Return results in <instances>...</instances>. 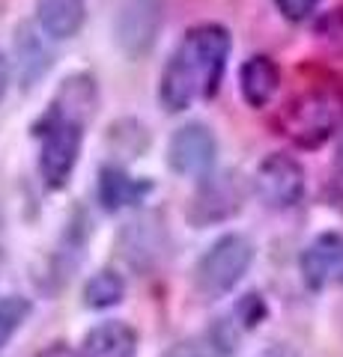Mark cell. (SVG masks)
Listing matches in <instances>:
<instances>
[{
  "instance_id": "cell-1",
  "label": "cell",
  "mask_w": 343,
  "mask_h": 357,
  "mask_svg": "<svg viewBox=\"0 0 343 357\" xmlns=\"http://www.w3.org/2000/svg\"><path fill=\"white\" fill-rule=\"evenodd\" d=\"M230 57V33L221 24H200L176 45L159 81V102L168 114H182L197 98H212Z\"/></svg>"
},
{
  "instance_id": "cell-2",
  "label": "cell",
  "mask_w": 343,
  "mask_h": 357,
  "mask_svg": "<svg viewBox=\"0 0 343 357\" xmlns=\"http://www.w3.org/2000/svg\"><path fill=\"white\" fill-rule=\"evenodd\" d=\"M84 126L87 119L72 114L60 105L48 107V114L39 119L36 137H39V173L45 185L60 191L69 185L75 173V164L81 158V143H84Z\"/></svg>"
},
{
  "instance_id": "cell-3",
  "label": "cell",
  "mask_w": 343,
  "mask_h": 357,
  "mask_svg": "<svg viewBox=\"0 0 343 357\" xmlns=\"http://www.w3.org/2000/svg\"><path fill=\"white\" fill-rule=\"evenodd\" d=\"M254 262V244L239 236V232H227V236L215 238L209 248L200 253V259L194 262V289L197 295L206 301L224 298L227 292L242 283V277L248 274Z\"/></svg>"
},
{
  "instance_id": "cell-4",
  "label": "cell",
  "mask_w": 343,
  "mask_h": 357,
  "mask_svg": "<svg viewBox=\"0 0 343 357\" xmlns=\"http://www.w3.org/2000/svg\"><path fill=\"white\" fill-rule=\"evenodd\" d=\"M284 134L305 149L323 146V143L343 126V93L335 86L307 89L290 102L281 119Z\"/></svg>"
},
{
  "instance_id": "cell-5",
  "label": "cell",
  "mask_w": 343,
  "mask_h": 357,
  "mask_svg": "<svg viewBox=\"0 0 343 357\" xmlns=\"http://www.w3.org/2000/svg\"><path fill=\"white\" fill-rule=\"evenodd\" d=\"M254 188H257L263 206L275 211L293 208L305 197V167L293 155L272 152L260 161L257 173H254Z\"/></svg>"
},
{
  "instance_id": "cell-6",
  "label": "cell",
  "mask_w": 343,
  "mask_h": 357,
  "mask_svg": "<svg viewBox=\"0 0 343 357\" xmlns=\"http://www.w3.org/2000/svg\"><path fill=\"white\" fill-rule=\"evenodd\" d=\"M215 155H218L215 134L206 126H200V122L180 126L168 140V164L176 176L206 178L215 167Z\"/></svg>"
},
{
  "instance_id": "cell-7",
  "label": "cell",
  "mask_w": 343,
  "mask_h": 357,
  "mask_svg": "<svg viewBox=\"0 0 343 357\" xmlns=\"http://www.w3.org/2000/svg\"><path fill=\"white\" fill-rule=\"evenodd\" d=\"M164 21L161 0H123L117 15V42L129 57H143L156 45Z\"/></svg>"
},
{
  "instance_id": "cell-8",
  "label": "cell",
  "mask_w": 343,
  "mask_h": 357,
  "mask_svg": "<svg viewBox=\"0 0 343 357\" xmlns=\"http://www.w3.org/2000/svg\"><path fill=\"white\" fill-rule=\"evenodd\" d=\"M302 280L311 289H326L343 274V236L340 232H319V236L307 244L302 259Z\"/></svg>"
},
{
  "instance_id": "cell-9",
  "label": "cell",
  "mask_w": 343,
  "mask_h": 357,
  "mask_svg": "<svg viewBox=\"0 0 343 357\" xmlns=\"http://www.w3.org/2000/svg\"><path fill=\"white\" fill-rule=\"evenodd\" d=\"M239 208H242V194H239L236 182H230V176H221V178L206 176L200 191L194 194L191 220L197 227H206V223H215V220L236 215Z\"/></svg>"
},
{
  "instance_id": "cell-10",
  "label": "cell",
  "mask_w": 343,
  "mask_h": 357,
  "mask_svg": "<svg viewBox=\"0 0 343 357\" xmlns=\"http://www.w3.org/2000/svg\"><path fill=\"white\" fill-rule=\"evenodd\" d=\"M138 333L129 321H98L81 340V357H135Z\"/></svg>"
},
{
  "instance_id": "cell-11",
  "label": "cell",
  "mask_w": 343,
  "mask_h": 357,
  "mask_svg": "<svg viewBox=\"0 0 343 357\" xmlns=\"http://www.w3.org/2000/svg\"><path fill=\"white\" fill-rule=\"evenodd\" d=\"M152 185L147 178L129 176L123 167H102L98 170V203L108 211H123L129 206H138L147 199Z\"/></svg>"
},
{
  "instance_id": "cell-12",
  "label": "cell",
  "mask_w": 343,
  "mask_h": 357,
  "mask_svg": "<svg viewBox=\"0 0 343 357\" xmlns=\"http://www.w3.org/2000/svg\"><path fill=\"white\" fill-rule=\"evenodd\" d=\"M87 18V0H36L39 27L54 39L78 36Z\"/></svg>"
},
{
  "instance_id": "cell-13",
  "label": "cell",
  "mask_w": 343,
  "mask_h": 357,
  "mask_svg": "<svg viewBox=\"0 0 343 357\" xmlns=\"http://www.w3.org/2000/svg\"><path fill=\"white\" fill-rule=\"evenodd\" d=\"M278 84H281V72L275 60L269 57H251L242 63L239 69V89H242V98L251 105V107H265L272 102V96L278 93Z\"/></svg>"
},
{
  "instance_id": "cell-14",
  "label": "cell",
  "mask_w": 343,
  "mask_h": 357,
  "mask_svg": "<svg viewBox=\"0 0 343 357\" xmlns=\"http://www.w3.org/2000/svg\"><path fill=\"white\" fill-rule=\"evenodd\" d=\"M15 69L21 77V86L30 89L42 75L51 69V51L39 39V33L30 24H21L15 30Z\"/></svg>"
},
{
  "instance_id": "cell-15",
  "label": "cell",
  "mask_w": 343,
  "mask_h": 357,
  "mask_svg": "<svg viewBox=\"0 0 343 357\" xmlns=\"http://www.w3.org/2000/svg\"><path fill=\"white\" fill-rule=\"evenodd\" d=\"M126 298V280L110 268L96 271L84 286V307L90 310H110Z\"/></svg>"
},
{
  "instance_id": "cell-16",
  "label": "cell",
  "mask_w": 343,
  "mask_h": 357,
  "mask_svg": "<svg viewBox=\"0 0 343 357\" xmlns=\"http://www.w3.org/2000/svg\"><path fill=\"white\" fill-rule=\"evenodd\" d=\"M33 304L21 295H6L0 298V351L13 342L15 333L24 328V321L30 319Z\"/></svg>"
},
{
  "instance_id": "cell-17",
  "label": "cell",
  "mask_w": 343,
  "mask_h": 357,
  "mask_svg": "<svg viewBox=\"0 0 343 357\" xmlns=\"http://www.w3.org/2000/svg\"><path fill=\"white\" fill-rule=\"evenodd\" d=\"M275 6L281 9V15L286 21H305V18L314 15L319 0H275Z\"/></svg>"
},
{
  "instance_id": "cell-18",
  "label": "cell",
  "mask_w": 343,
  "mask_h": 357,
  "mask_svg": "<svg viewBox=\"0 0 343 357\" xmlns=\"http://www.w3.org/2000/svg\"><path fill=\"white\" fill-rule=\"evenodd\" d=\"M36 357H81V351H75L72 345H66V342H51L48 349H42Z\"/></svg>"
},
{
  "instance_id": "cell-19",
  "label": "cell",
  "mask_w": 343,
  "mask_h": 357,
  "mask_svg": "<svg viewBox=\"0 0 343 357\" xmlns=\"http://www.w3.org/2000/svg\"><path fill=\"white\" fill-rule=\"evenodd\" d=\"M260 357H298V351L293 349V345H286V342H275V345H269Z\"/></svg>"
},
{
  "instance_id": "cell-20",
  "label": "cell",
  "mask_w": 343,
  "mask_h": 357,
  "mask_svg": "<svg viewBox=\"0 0 343 357\" xmlns=\"http://www.w3.org/2000/svg\"><path fill=\"white\" fill-rule=\"evenodd\" d=\"M6 89H9V63H6L3 54H0V102H3Z\"/></svg>"
},
{
  "instance_id": "cell-21",
  "label": "cell",
  "mask_w": 343,
  "mask_h": 357,
  "mask_svg": "<svg viewBox=\"0 0 343 357\" xmlns=\"http://www.w3.org/2000/svg\"><path fill=\"white\" fill-rule=\"evenodd\" d=\"M0 268H3V250H0Z\"/></svg>"
},
{
  "instance_id": "cell-22",
  "label": "cell",
  "mask_w": 343,
  "mask_h": 357,
  "mask_svg": "<svg viewBox=\"0 0 343 357\" xmlns=\"http://www.w3.org/2000/svg\"><path fill=\"white\" fill-rule=\"evenodd\" d=\"M340 167H343V146H340Z\"/></svg>"
}]
</instances>
